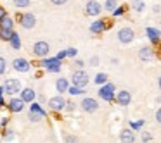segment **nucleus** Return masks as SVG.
<instances>
[{
	"mask_svg": "<svg viewBox=\"0 0 161 143\" xmlns=\"http://www.w3.org/2000/svg\"><path fill=\"white\" fill-rule=\"evenodd\" d=\"M57 59H59V60H63V59H66V57H68V54H66V50H61V52L59 54H57Z\"/></svg>",
	"mask_w": 161,
	"mask_h": 143,
	"instance_id": "nucleus-40",
	"label": "nucleus"
},
{
	"mask_svg": "<svg viewBox=\"0 0 161 143\" xmlns=\"http://www.w3.org/2000/svg\"><path fill=\"white\" fill-rule=\"evenodd\" d=\"M12 35H14L12 29H2V28H0V40H4V42H11Z\"/></svg>",
	"mask_w": 161,
	"mask_h": 143,
	"instance_id": "nucleus-27",
	"label": "nucleus"
},
{
	"mask_svg": "<svg viewBox=\"0 0 161 143\" xmlns=\"http://www.w3.org/2000/svg\"><path fill=\"white\" fill-rule=\"evenodd\" d=\"M158 86H159V91H161V76L158 78Z\"/></svg>",
	"mask_w": 161,
	"mask_h": 143,
	"instance_id": "nucleus-48",
	"label": "nucleus"
},
{
	"mask_svg": "<svg viewBox=\"0 0 161 143\" xmlns=\"http://www.w3.org/2000/svg\"><path fill=\"white\" fill-rule=\"evenodd\" d=\"M114 102L119 105V107H128L130 102H132V93H130L128 90H119V91H116Z\"/></svg>",
	"mask_w": 161,
	"mask_h": 143,
	"instance_id": "nucleus-12",
	"label": "nucleus"
},
{
	"mask_svg": "<svg viewBox=\"0 0 161 143\" xmlns=\"http://www.w3.org/2000/svg\"><path fill=\"white\" fill-rule=\"evenodd\" d=\"M132 9L135 12H144V11H146V4H144V0H132Z\"/></svg>",
	"mask_w": 161,
	"mask_h": 143,
	"instance_id": "nucleus-25",
	"label": "nucleus"
},
{
	"mask_svg": "<svg viewBox=\"0 0 161 143\" xmlns=\"http://www.w3.org/2000/svg\"><path fill=\"white\" fill-rule=\"evenodd\" d=\"M102 5L99 4L97 0H88L87 2V5H85V14L87 16H94V18H97L99 14L102 12Z\"/></svg>",
	"mask_w": 161,
	"mask_h": 143,
	"instance_id": "nucleus-13",
	"label": "nucleus"
},
{
	"mask_svg": "<svg viewBox=\"0 0 161 143\" xmlns=\"http://www.w3.org/2000/svg\"><path fill=\"white\" fill-rule=\"evenodd\" d=\"M18 21H19V24H21V28H25V29H33L36 26V18H35V14H31V12L19 14Z\"/></svg>",
	"mask_w": 161,
	"mask_h": 143,
	"instance_id": "nucleus-7",
	"label": "nucleus"
},
{
	"mask_svg": "<svg viewBox=\"0 0 161 143\" xmlns=\"http://www.w3.org/2000/svg\"><path fill=\"white\" fill-rule=\"evenodd\" d=\"M99 62H101V59H99V55H92V57H90V66L97 67V66H99Z\"/></svg>",
	"mask_w": 161,
	"mask_h": 143,
	"instance_id": "nucleus-37",
	"label": "nucleus"
},
{
	"mask_svg": "<svg viewBox=\"0 0 161 143\" xmlns=\"http://www.w3.org/2000/svg\"><path fill=\"white\" fill-rule=\"evenodd\" d=\"M118 62H119V60L116 59V57H113V59H111V64H113V66H116V64H118Z\"/></svg>",
	"mask_w": 161,
	"mask_h": 143,
	"instance_id": "nucleus-45",
	"label": "nucleus"
},
{
	"mask_svg": "<svg viewBox=\"0 0 161 143\" xmlns=\"http://www.w3.org/2000/svg\"><path fill=\"white\" fill-rule=\"evenodd\" d=\"M19 98H21L25 104H33L36 100V91L33 88H23L21 93H19Z\"/></svg>",
	"mask_w": 161,
	"mask_h": 143,
	"instance_id": "nucleus-17",
	"label": "nucleus"
},
{
	"mask_svg": "<svg viewBox=\"0 0 161 143\" xmlns=\"http://www.w3.org/2000/svg\"><path fill=\"white\" fill-rule=\"evenodd\" d=\"M5 71H7V60L4 57H0V76L5 74Z\"/></svg>",
	"mask_w": 161,
	"mask_h": 143,
	"instance_id": "nucleus-32",
	"label": "nucleus"
},
{
	"mask_svg": "<svg viewBox=\"0 0 161 143\" xmlns=\"http://www.w3.org/2000/svg\"><path fill=\"white\" fill-rule=\"evenodd\" d=\"M116 38H118L119 43H123V45H128V43H132L133 40H135V31H133L132 28H128V26H125V28H119L118 33H116Z\"/></svg>",
	"mask_w": 161,
	"mask_h": 143,
	"instance_id": "nucleus-4",
	"label": "nucleus"
},
{
	"mask_svg": "<svg viewBox=\"0 0 161 143\" xmlns=\"http://www.w3.org/2000/svg\"><path fill=\"white\" fill-rule=\"evenodd\" d=\"M94 83L99 84V86H104L106 83H109V76L106 73H97L94 76Z\"/></svg>",
	"mask_w": 161,
	"mask_h": 143,
	"instance_id": "nucleus-22",
	"label": "nucleus"
},
{
	"mask_svg": "<svg viewBox=\"0 0 161 143\" xmlns=\"http://www.w3.org/2000/svg\"><path fill=\"white\" fill-rule=\"evenodd\" d=\"M144 124H146V121H144V119H139V121H130L128 122V128L132 129V131H140Z\"/></svg>",
	"mask_w": 161,
	"mask_h": 143,
	"instance_id": "nucleus-23",
	"label": "nucleus"
},
{
	"mask_svg": "<svg viewBox=\"0 0 161 143\" xmlns=\"http://www.w3.org/2000/svg\"><path fill=\"white\" fill-rule=\"evenodd\" d=\"M154 57V49L153 47H142L139 50V59L140 60H151Z\"/></svg>",
	"mask_w": 161,
	"mask_h": 143,
	"instance_id": "nucleus-20",
	"label": "nucleus"
},
{
	"mask_svg": "<svg viewBox=\"0 0 161 143\" xmlns=\"http://www.w3.org/2000/svg\"><path fill=\"white\" fill-rule=\"evenodd\" d=\"M4 90L7 95H16V93H21V81L16 79V78H9V79H5L4 83Z\"/></svg>",
	"mask_w": 161,
	"mask_h": 143,
	"instance_id": "nucleus-9",
	"label": "nucleus"
},
{
	"mask_svg": "<svg viewBox=\"0 0 161 143\" xmlns=\"http://www.w3.org/2000/svg\"><path fill=\"white\" fill-rule=\"evenodd\" d=\"M4 140L5 141H12V140H14V131H12V129H5L4 131Z\"/></svg>",
	"mask_w": 161,
	"mask_h": 143,
	"instance_id": "nucleus-31",
	"label": "nucleus"
},
{
	"mask_svg": "<svg viewBox=\"0 0 161 143\" xmlns=\"http://www.w3.org/2000/svg\"><path fill=\"white\" fill-rule=\"evenodd\" d=\"M75 66L78 67V69H83V66H85V62L81 59H75Z\"/></svg>",
	"mask_w": 161,
	"mask_h": 143,
	"instance_id": "nucleus-38",
	"label": "nucleus"
},
{
	"mask_svg": "<svg viewBox=\"0 0 161 143\" xmlns=\"http://www.w3.org/2000/svg\"><path fill=\"white\" fill-rule=\"evenodd\" d=\"M61 64L63 60H59L57 57H47V59H42L38 66L43 67L47 73H61Z\"/></svg>",
	"mask_w": 161,
	"mask_h": 143,
	"instance_id": "nucleus-3",
	"label": "nucleus"
},
{
	"mask_svg": "<svg viewBox=\"0 0 161 143\" xmlns=\"http://www.w3.org/2000/svg\"><path fill=\"white\" fill-rule=\"evenodd\" d=\"M68 93H69L71 97H80V95H85L87 91H85V88H78V86H73V84H71Z\"/></svg>",
	"mask_w": 161,
	"mask_h": 143,
	"instance_id": "nucleus-26",
	"label": "nucleus"
},
{
	"mask_svg": "<svg viewBox=\"0 0 161 143\" xmlns=\"http://www.w3.org/2000/svg\"><path fill=\"white\" fill-rule=\"evenodd\" d=\"M50 2H52L54 5H64L68 2V0H50Z\"/></svg>",
	"mask_w": 161,
	"mask_h": 143,
	"instance_id": "nucleus-42",
	"label": "nucleus"
},
{
	"mask_svg": "<svg viewBox=\"0 0 161 143\" xmlns=\"http://www.w3.org/2000/svg\"><path fill=\"white\" fill-rule=\"evenodd\" d=\"M146 36L147 40L151 42V45H158V43H161V31L158 28H146Z\"/></svg>",
	"mask_w": 161,
	"mask_h": 143,
	"instance_id": "nucleus-15",
	"label": "nucleus"
},
{
	"mask_svg": "<svg viewBox=\"0 0 161 143\" xmlns=\"http://www.w3.org/2000/svg\"><path fill=\"white\" fill-rule=\"evenodd\" d=\"M0 119H2V117H0Z\"/></svg>",
	"mask_w": 161,
	"mask_h": 143,
	"instance_id": "nucleus-49",
	"label": "nucleus"
},
{
	"mask_svg": "<svg viewBox=\"0 0 161 143\" xmlns=\"http://www.w3.org/2000/svg\"><path fill=\"white\" fill-rule=\"evenodd\" d=\"M80 109L87 114H94V112L99 110V102L97 98H92V97H83L80 102Z\"/></svg>",
	"mask_w": 161,
	"mask_h": 143,
	"instance_id": "nucleus-6",
	"label": "nucleus"
},
{
	"mask_svg": "<svg viewBox=\"0 0 161 143\" xmlns=\"http://www.w3.org/2000/svg\"><path fill=\"white\" fill-rule=\"evenodd\" d=\"M64 143H78V138L75 135H64Z\"/></svg>",
	"mask_w": 161,
	"mask_h": 143,
	"instance_id": "nucleus-34",
	"label": "nucleus"
},
{
	"mask_svg": "<svg viewBox=\"0 0 161 143\" xmlns=\"http://www.w3.org/2000/svg\"><path fill=\"white\" fill-rule=\"evenodd\" d=\"M153 11H154V12H159V11H161V7H159V5H154Z\"/></svg>",
	"mask_w": 161,
	"mask_h": 143,
	"instance_id": "nucleus-47",
	"label": "nucleus"
},
{
	"mask_svg": "<svg viewBox=\"0 0 161 143\" xmlns=\"http://www.w3.org/2000/svg\"><path fill=\"white\" fill-rule=\"evenodd\" d=\"M154 119H156V122H158V124H161V107L156 110V115H154Z\"/></svg>",
	"mask_w": 161,
	"mask_h": 143,
	"instance_id": "nucleus-39",
	"label": "nucleus"
},
{
	"mask_svg": "<svg viewBox=\"0 0 161 143\" xmlns=\"http://www.w3.org/2000/svg\"><path fill=\"white\" fill-rule=\"evenodd\" d=\"M30 2H31V0H12V4L18 9H26L30 5Z\"/></svg>",
	"mask_w": 161,
	"mask_h": 143,
	"instance_id": "nucleus-30",
	"label": "nucleus"
},
{
	"mask_svg": "<svg viewBox=\"0 0 161 143\" xmlns=\"http://www.w3.org/2000/svg\"><path fill=\"white\" fill-rule=\"evenodd\" d=\"M151 140H153V135H151L149 131H144V133H142V141H144V143H149Z\"/></svg>",
	"mask_w": 161,
	"mask_h": 143,
	"instance_id": "nucleus-36",
	"label": "nucleus"
},
{
	"mask_svg": "<svg viewBox=\"0 0 161 143\" xmlns=\"http://www.w3.org/2000/svg\"><path fill=\"white\" fill-rule=\"evenodd\" d=\"M12 67H14V71H18V73H28L31 64H30V60L25 59V57H18V59L12 60Z\"/></svg>",
	"mask_w": 161,
	"mask_h": 143,
	"instance_id": "nucleus-14",
	"label": "nucleus"
},
{
	"mask_svg": "<svg viewBox=\"0 0 161 143\" xmlns=\"http://www.w3.org/2000/svg\"><path fill=\"white\" fill-rule=\"evenodd\" d=\"M25 107H26V104L19 97H12V98H9V102H7V109L12 112V114H19V112H23Z\"/></svg>",
	"mask_w": 161,
	"mask_h": 143,
	"instance_id": "nucleus-11",
	"label": "nucleus"
},
{
	"mask_svg": "<svg viewBox=\"0 0 161 143\" xmlns=\"http://www.w3.org/2000/svg\"><path fill=\"white\" fill-rule=\"evenodd\" d=\"M0 107H7V104H5L4 97H0Z\"/></svg>",
	"mask_w": 161,
	"mask_h": 143,
	"instance_id": "nucleus-44",
	"label": "nucleus"
},
{
	"mask_svg": "<svg viewBox=\"0 0 161 143\" xmlns=\"http://www.w3.org/2000/svg\"><path fill=\"white\" fill-rule=\"evenodd\" d=\"M71 83H73V86L85 88L88 84V74L85 73L83 69H76L73 74H71Z\"/></svg>",
	"mask_w": 161,
	"mask_h": 143,
	"instance_id": "nucleus-5",
	"label": "nucleus"
},
{
	"mask_svg": "<svg viewBox=\"0 0 161 143\" xmlns=\"http://www.w3.org/2000/svg\"><path fill=\"white\" fill-rule=\"evenodd\" d=\"M0 28L2 29H12V31H14V19L7 14L2 21H0Z\"/></svg>",
	"mask_w": 161,
	"mask_h": 143,
	"instance_id": "nucleus-21",
	"label": "nucleus"
},
{
	"mask_svg": "<svg viewBox=\"0 0 161 143\" xmlns=\"http://www.w3.org/2000/svg\"><path fill=\"white\" fill-rule=\"evenodd\" d=\"M75 109H76V104H75L73 100H68L66 102V109H64V110H66V112H73Z\"/></svg>",
	"mask_w": 161,
	"mask_h": 143,
	"instance_id": "nucleus-35",
	"label": "nucleus"
},
{
	"mask_svg": "<svg viewBox=\"0 0 161 143\" xmlns=\"http://www.w3.org/2000/svg\"><path fill=\"white\" fill-rule=\"evenodd\" d=\"M66 54H68V57H71V59H76L78 50L75 49V47H69V49H66Z\"/></svg>",
	"mask_w": 161,
	"mask_h": 143,
	"instance_id": "nucleus-33",
	"label": "nucleus"
},
{
	"mask_svg": "<svg viewBox=\"0 0 161 143\" xmlns=\"http://www.w3.org/2000/svg\"><path fill=\"white\" fill-rule=\"evenodd\" d=\"M9 43H11V47L14 50H19V49H21V36L14 31V35H12V38H11V42H9Z\"/></svg>",
	"mask_w": 161,
	"mask_h": 143,
	"instance_id": "nucleus-24",
	"label": "nucleus"
},
{
	"mask_svg": "<svg viewBox=\"0 0 161 143\" xmlns=\"http://www.w3.org/2000/svg\"><path fill=\"white\" fill-rule=\"evenodd\" d=\"M66 102L68 100H64L63 95H57V97L49 98V107L52 112H63L64 109H66Z\"/></svg>",
	"mask_w": 161,
	"mask_h": 143,
	"instance_id": "nucleus-10",
	"label": "nucleus"
},
{
	"mask_svg": "<svg viewBox=\"0 0 161 143\" xmlns=\"http://www.w3.org/2000/svg\"><path fill=\"white\" fill-rule=\"evenodd\" d=\"M119 141L121 143H135V131L130 128H125L119 131Z\"/></svg>",
	"mask_w": 161,
	"mask_h": 143,
	"instance_id": "nucleus-18",
	"label": "nucleus"
},
{
	"mask_svg": "<svg viewBox=\"0 0 161 143\" xmlns=\"http://www.w3.org/2000/svg\"><path fill=\"white\" fill-rule=\"evenodd\" d=\"M102 7H104L108 12H111V14H113V12H114V9L118 7V2H116V0H106Z\"/></svg>",
	"mask_w": 161,
	"mask_h": 143,
	"instance_id": "nucleus-28",
	"label": "nucleus"
},
{
	"mask_svg": "<svg viewBox=\"0 0 161 143\" xmlns=\"http://www.w3.org/2000/svg\"><path fill=\"white\" fill-rule=\"evenodd\" d=\"M5 16H7V11H5L4 7H0V21H2V19H4Z\"/></svg>",
	"mask_w": 161,
	"mask_h": 143,
	"instance_id": "nucleus-43",
	"label": "nucleus"
},
{
	"mask_svg": "<svg viewBox=\"0 0 161 143\" xmlns=\"http://www.w3.org/2000/svg\"><path fill=\"white\" fill-rule=\"evenodd\" d=\"M106 23H108L106 19H95L88 29H90V33H94V35H102V33L108 29V24H106Z\"/></svg>",
	"mask_w": 161,
	"mask_h": 143,
	"instance_id": "nucleus-16",
	"label": "nucleus"
},
{
	"mask_svg": "<svg viewBox=\"0 0 161 143\" xmlns=\"http://www.w3.org/2000/svg\"><path fill=\"white\" fill-rule=\"evenodd\" d=\"M33 55L38 57V59H47L49 57V52H50V45L47 42H36L33 45Z\"/></svg>",
	"mask_w": 161,
	"mask_h": 143,
	"instance_id": "nucleus-8",
	"label": "nucleus"
},
{
	"mask_svg": "<svg viewBox=\"0 0 161 143\" xmlns=\"http://www.w3.org/2000/svg\"><path fill=\"white\" fill-rule=\"evenodd\" d=\"M126 11H128V5H125V4L118 5V7L114 9V12H113V18H119V16H123Z\"/></svg>",
	"mask_w": 161,
	"mask_h": 143,
	"instance_id": "nucleus-29",
	"label": "nucleus"
},
{
	"mask_svg": "<svg viewBox=\"0 0 161 143\" xmlns=\"http://www.w3.org/2000/svg\"><path fill=\"white\" fill-rule=\"evenodd\" d=\"M99 98L104 102H108V104H111V102H114L116 98V86L109 81V83H106L104 86H99V91H97Z\"/></svg>",
	"mask_w": 161,
	"mask_h": 143,
	"instance_id": "nucleus-2",
	"label": "nucleus"
},
{
	"mask_svg": "<svg viewBox=\"0 0 161 143\" xmlns=\"http://www.w3.org/2000/svg\"><path fill=\"white\" fill-rule=\"evenodd\" d=\"M69 81H68V78H57V81H56V90L59 91V95H63V93H66L68 90H69Z\"/></svg>",
	"mask_w": 161,
	"mask_h": 143,
	"instance_id": "nucleus-19",
	"label": "nucleus"
},
{
	"mask_svg": "<svg viewBox=\"0 0 161 143\" xmlns=\"http://www.w3.org/2000/svg\"><path fill=\"white\" fill-rule=\"evenodd\" d=\"M7 124H9V117H2V119H0V126H2V128H5Z\"/></svg>",
	"mask_w": 161,
	"mask_h": 143,
	"instance_id": "nucleus-41",
	"label": "nucleus"
},
{
	"mask_svg": "<svg viewBox=\"0 0 161 143\" xmlns=\"http://www.w3.org/2000/svg\"><path fill=\"white\" fill-rule=\"evenodd\" d=\"M47 117V110L38 104V102H33L30 104V110H28V119L31 122H40L42 119Z\"/></svg>",
	"mask_w": 161,
	"mask_h": 143,
	"instance_id": "nucleus-1",
	"label": "nucleus"
},
{
	"mask_svg": "<svg viewBox=\"0 0 161 143\" xmlns=\"http://www.w3.org/2000/svg\"><path fill=\"white\" fill-rule=\"evenodd\" d=\"M4 93H5V90H4V84L0 86V97H4Z\"/></svg>",
	"mask_w": 161,
	"mask_h": 143,
	"instance_id": "nucleus-46",
	"label": "nucleus"
}]
</instances>
